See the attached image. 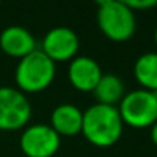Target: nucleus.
I'll list each match as a JSON object with an SVG mask.
<instances>
[{"mask_svg":"<svg viewBox=\"0 0 157 157\" xmlns=\"http://www.w3.org/2000/svg\"><path fill=\"white\" fill-rule=\"evenodd\" d=\"M123 3L134 13V11H143L157 6V0H123Z\"/></svg>","mask_w":157,"mask_h":157,"instance_id":"obj_13","label":"nucleus"},{"mask_svg":"<svg viewBox=\"0 0 157 157\" xmlns=\"http://www.w3.org/2000/svg\"><path fill=\"white\" fill-rule=\"evenodd\" d=\"M83 111L71 103H62L52 109L51 128L62 137H74L82 132Z\"/></svg>","mask_w":157,"mask_h":157,"instance_id":"obj_10","label":"nucleus"},{"mask_svg":"<svg viewBox=\"0 0 157 157\" xmlns=\"http://www.w3.org/2000/svg\"><path fill=\"white\" fill-rule=\"evenodd\" d=\"M97 25L106 39L126 42L136 33V16L122 0H103L99 2Z\"/></svg>","mask_w":157,"mask_h":157,"instance_id":"obj_3","label":"nucleus"},{"mask_svg":"<svg viewBox=\"0 0 157 157\" xmlns=\"http://www.w3.org/2000/svg\"><path fill=\"white\" fill-rule=\"evenodd\" d=\"M123 132V122L117 106L96 103L83 111L82 134L99 148H108L119 142Z\"/></svg>","mask_w":157,"mask_h":157,"instance_id":"obj_1","label":"nucleus"},{"mask_svg":"<svg viewBox=\"0 0 157 157\" xmlns=\"http://www.w3.org/2000/svg\"><path fill=\"white\" fill-rule=\"evenodd\" d=\"M151 140H152V143L157 146V122L151 126Z\"/></svg>","mask_w":157,"mask_h":157,"instance_id":"obj_14","label":"nucleus"},{"mask_svg":"<svg viewBox=\"0 0 157 157\" xmlns=\"http://www.w3.org/2000/svg\"><path fill=\"white\" fill-rule=\"evenodd\" d=\"M31 103L17 88L0 86V131H17L28 125Z\"/></svg>","mask_w":157,"mask_h":157,"instance_id":"obj_5","label":"nucleus"},{"mask_svg":"<svg viewBox=\"0 0 157 157\" xmlns=\"http://www.w3.org/2000/svg\"><path fill=\"white\" fill-rule=\"evenodd\" d=\"M54 75L56 63L40 49H36L19 60L14 78L19 91H22L23 94H34L49 88V85L54 80Z\"/></svg>","mask_w":157,"mask_h":157,"instance_id":"obj_2","label":"nucleus"},{"mask_svg":"<svg viewBox=\"0 0 157 157\" xmlns=\"http://www.w3.org/2000/svg\"><path fill=\"white\" fill-rule=\"evenodd\" d=\"M97 103L117 106L125 97V85L116 74H102L97 86L93 91Z\"/></svg>","mask_w":157,"mask_h":157,"instance_id":"obj_11","label":"nucleus"},{"mask_svg":"<svg viewBox=\"0 0 157 157\" xmlns=\"http://www.w3.org/2000/svg\"><path fill=\"white\" fill-rule=\"evenodd\" d=\"M60 148V136L45 123L26 126L20 136V149L26 157H52Z\"/></svg>","mask_w":157,"mask_h":157,"instance_id":"obj_6","label":"nucleus"},{"mask_svg":"<svg viewBox=\"0 0 157 157\" xmlns=\"http://www.w3.org/2000/svg\"><path fill=\"white\" fill-rule=\"evenodd\" d=\"M34 36L23 26H8L0 34V51H3L10 57L23 59L33 51H36Z\"/></svg>","mask_w":157,"mask_h":157,"instance_id":"obj_9","label":"nucleus"},{"mask_svg":"<svg viewBox=\"0 0 157 157\" xmlns=\"http://www.w3.org/2000/svg\"><path fill=\"white\" fill-rule=\"evenodd\" d=\"M77 34L66 26H57L49 29L42 42V52L48 56L54 63L72 60L78 51Z\"/></svg>","mask_w":157,"mask_h":157,"instance_id":"obj_7","label":"nucleus"},{"mask_svg":"<svg viewBox=\"0 0 157 157\" xmlns=\"http://www.w3.org/2000/svg\"><path fill=\"white\" fill-rule=\"evenodd\" d=\"M100 65L86 56L74 57L68 66V78L69 83L82 93H93L97 86L100 77H102Z\"/></svg>","mask_w":157,"mask_h":157,"instance_id":"obj_8","label":"nucleus"},{"mask_svg":"<svg viewBox=\"0 0 157 157\" xmlns=\"http://www.w3.org/2000/svg\"><path fill=\"white\" fill-rule=\"evenodd\" d=\"M154 42H155V46H157V26H155V31H154Z\"/></svg>","mask_w":157,"mask_h":157,"instance_id":"obj_15","label":"nucleus"},{"mask_svg":"<svg viewBox=\"0 0 157 157\" xmlns=\"http://www.w3.org/2000/svg\"><path fill=\"white\" fill-rule=\"evenodd\" d=\"M134 77L143 90L157 93V52H145L136 60Z\"/></svg>","mask_w":157,"mask_h":157,"instance_id":"obj_12","label":"nucleus"},{"mask_svg":"<svg viewBox=\"0 0 157 157\" xmlns=\"http://www.w3.org/2000/svg\"><path fill=\"white\" fill-rule=\"evenodd\" d=\"M123 125L143 129L151 128L157 122V93L148 90H136L122 99L117 106Z\"/></svg>","mask_w":157,"mask_h":157,"instance_id":"obj_4","label":"nucleus"}]
</instances>
